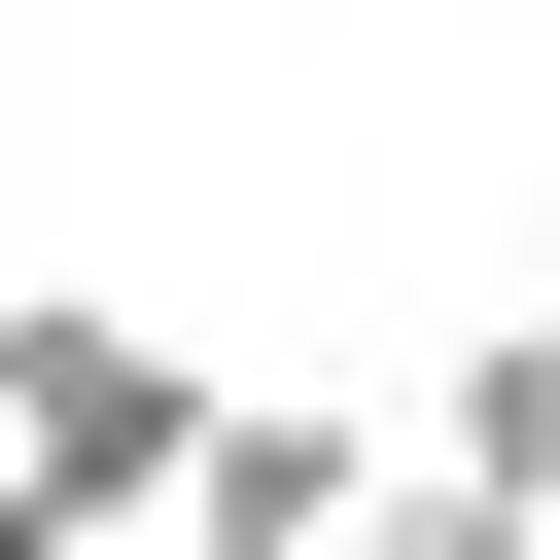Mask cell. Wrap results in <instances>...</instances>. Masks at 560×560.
I'll return each mask as SVG.
<instances>
[{"label": "cell", "mask_w": 560, "mask_h": 560, "mask_svg": "<svg viewBox=\"0 0 560 560\" xmlns=\"http://www.w3.org/2000/svg\"><path fill=\"white\" fill-rule=\"evenodd\" d=\"M350 490H385L350 385H210V455L140 490V560H350Z\"/></svg>", "instance_id": "obj_2"}, {"label": "cell", "mask_w": 560, "mask_h": 560, "mask_svg": "<svg viewBox=\"0 0 560 560\" xmlns=\"http://www.w3.org/2000/svg\"><path fill=\"white\" fill-rule=\"evenodd\" d=\"M35 35H105V0H35Z\"/></svg>", "instance_id": "obj_7"}, {"label": "cell", "mask_w": 560, "mask_h": 560, "mask_svg": "<svg viewBox=\"0 0 560 560\" xmlns=\"http://www.w3.org/2000/svg\"><path fill=\"white\" fill-rule=\"evenodd\" d=\"M175 455H210V350L105 315V280H0V490H35V525H140Z\"/></svg>", "instance_id": "obj_1"}, {"label": "cell", "mask_w": 560, "mask_h": 560, "mask_svg": "<svg viewBox=\"0 0 560 560\" xmlns=\"http://www.w3.org/2000/svg\"><path fill=\"white\" fill-rule=\"evenodd\" d=\"M525 315H560V210H525Z\"/></svg>", "instance_id": "obj_6"}, {"label": "cell", "mask_w": 560, "mask_h": 560, "mask_svg": "<svg viewBox=\"0 0 560 560\" xmlns=\"http://www.w3.org/2000/svg\"><path fill=\"white\" fill-rule=\"evenodd\" d=\"M420 490H525V525H560V315H455V385H420Z\"/></svg>", "instance_id": "obj_3"}, {"label": "cell", "mask_w": 560, "mask_h": 560, "mask_svg": "<svg viewBox=\"0 0 560 560\" xmlns=\"http://www.w3.org/2000/svg\"><path fill=\"white\" fill-rule=\"evenodd\" d=\"M350 560H560V525H525V490H420V455H385V490H350Z\"/></svg>", "instance_id": "obj_4"}, {"label": "cell", "mask_w": 560, "mask_h": 560, "mask_svg": "<svg viewBox=\"0 0 560 560\" xmlns=\"http://www.w3.org/2000/svg\"><path fill=\"white\" fill-rule=\"evenodd\" d=\"M0 560H105V525H35V490H0Z\"/></svg>", "instance_id": "obj_5"}]
</instances>
